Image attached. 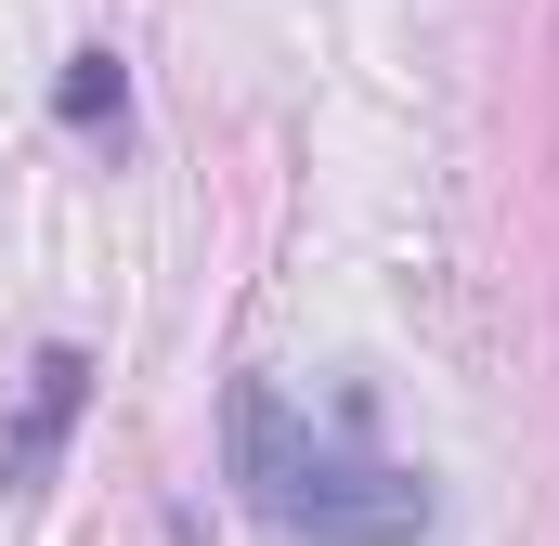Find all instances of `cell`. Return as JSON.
<instances>
[{
	"label": "cell",
	"instance_id": "obj_1",
	"mask_svg": "<svg viewBox=\"0 0 559 546\" xmlns=\"http://www.w3.org/2000/svg\"><path fill=\"white\" fill-rule=\"evenodd\" d=\"M222 442H235V495L299 546H417L429 534V482L404 455H378L352 416L286 404L274 378H235L222 404Z\"/></svg>",
	"mask_w": 559,
	"mask_h": 546
},
{
	"label": "cell",
	"instance_id": "obj_2",
	"mask_svg": "<svg viewBox=\"0 0 559 546\" xmlns=\"http://www.w3.org/2000/svg\"><path fill=\"white\" fill-rule=\"evenodd\" d=\"M79 391H92L79 352H39V365H26V404H13V429H0V495L52 482V455H66V429H79Z\"/></svg>",
	"mask_w": 559,
	"mask_h": 546
},
{
	"label": "cell",
	"instance_id": "obj_3",
	"mask_svg": "<svg viewBox=\"0 0 559 546\" xmlns=\"http://www.w3.org/2000/svg\"><path fill=\"white\" fill-rule=\"evenodd\" d=\"M52 105H66V131H118L131 118V66L118 52H66V92Z\"/></svg>",
	"mask_w": 559,
	"mask_h": 546
}]
</instances>
